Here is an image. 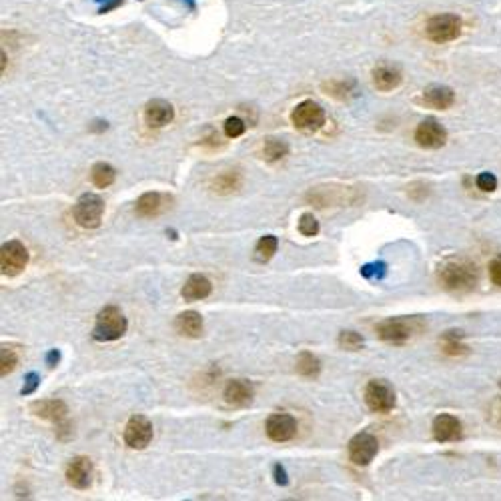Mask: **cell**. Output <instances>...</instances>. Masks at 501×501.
<instances>
[{
	"mask_svg": "<svg viewBox=\"0 0 501 501\" xmlns=\"http://www.w3.org/2000/svg\"><path fill=\"white\" fill-rule=\"evenodd\" d=\"M439 283L446 287L447 291L453 293H467L474 291L477 281H479V273L477 267L469 261H447L439 267Z\"/></svg>",
	"mask_w": 501,
	"mask_h": 501,
	"instance_id": "obj_1",
	"label": "cell"
},
{
	"mask_svg": "<svg viewBox=\"0 0 501 501\" xmlns=\"http://www.w3.org/2000/svg\"><path fill=\"white\" fill-rule=\"evenodd\" d=\"M423 329V323L417 317H391V319L381 321L375 327V333L379 339L401 345L405 341H409L413 335H417Z\"/></svg>",
	"mask_w": 501,
	"mask_h": 501,
	"instance_id": "obj_2",
	"label": "cell"
},
{
	"mask_svg": "<svg viewBox=\"0 0 501 501\" xmlns=\"http://www.w3.org/2000/svg\"><path fill=\"white\" fill-rule=\"evenodd\" d=\"M126 333V317L119 307H105L97 315V323L93 329V339L97 341H116Z\"/></svg>",
	"mask_w": 501,
	"mask_h": 501,
	"instance_id": "obj_3",
	"label": "cell"
},
{
	"mask_svg": "<svg viewBox=\"0 0 501 501\" xmlns=\"http://www.w3.org/2000/svg\"><path fill=\"white\" fill-rule=\"evenodd\" d=\"M72 215H74V221H76L79 227H83V229H97L100 221H102V215H105V201L98 195L86 193V195H83L76 201Z\"/></svg>",
	"mask_w": 501,
	"mask_h": 501,
	"instance_id": "obj_4",
	"label": "cell"
},
{
	"mask_svg": "<svg viewBox=\"0 0 501 501\" xmlns=\"http://www.w3.org/2000/svg\"><path fill=\"white\" fill-rule=\"evenodd\" d=\"M395 391L385 379H371L365 387V403L373 413H389L395 407Z\"/></svg>",
	"mask_w": 501,
	"mask_h": 501,
	"instance_id": "obj_5",
	"label": "cell"
},
{
	"mask_svg": "<svg viewBox=\"0 0 501 501\" xmlns=\"http://www.w3.org/2000/svg\"><path fill=\"white\" fill-rule=\"evenodd\" d=\"M425 32H427V39L437 44L455 41L461 34V18L455 14H437L429 18Z\"/></svg>",
	"mask_w": 501,
	"mask_h": 501,
	"instance_id": "obj_6",
	"label": "cell"
},
{
	"mask_svg": "<svg viewBox=\"0 0 501 501\" xmlns=\"http://www.w3.org/2000/svg\"><path fill=\"white\" fill-rule=\"evenodd\" d=\"M291 123L299 131H307V133H315L319 131L321 126L325 125V111L319 102L315 100H303L299 102L291 112Z\"/></svg>",
	"mask_w": 501,
	"mask_h": 501,
	"instance_id": "obj_7",
	"label": "cell"
},
{
	"mask_svg": "<svg viewBox=\"0 0 501 501\" xmlns=\"http://www.w3.org/2000/svg\"><path fill=\"white\" fill-rule=\"evenodd\" d=\"M28 265V249L20 241H8L0 249V269L2 275L16 277L25 271Z\"/></svg>",
	"mask_w": 501,
	"mask_h": 501,
	"instance_id": "obj_8",
	"label": "cell"
},
{
	"mask_svg": "<svg viewBox=\"0 0 501 501\" xmlns=\"http://www.w3.org/2000/svg\"><path fill=\"white\" fill-rule=\"evenodd\" d=\"M349 460L353 461V465L357 467H365L371 461L375 460V455L379 453V441L375 435L363 432L357 433L351 441H349Z\"/></svg>",
	"mask_w": 501,
	"mask_h": 501,
	"instance_id": "obj_9",
	"label": "cell"
},
{
	"mask_svg": "<svg viewBox=\"0 0 501 501\" xmlns=\"http://www.w3.org/2000/svg\"><path fill=\"white\" fill-rule=\"evenodd\" d=\"M153 441V423L145 415H133L125 427V443L131 449H145Z\"/></svg>",
	"mask_w": 501,
	"mask_h": 501,
	"instance_id": "obj_10",
	"label": "cell"
},
{
	"mask_svg": "<svg viewBox=\"0 0 501 501\" xmlns=\"http://www.w3.org/2000/svg\"><path fill=\"white\" fill-rule=\"evenodd\" d=\"M415 140L421 149H441L447 142V131L435 119L421 121L415 128Z\"/></svg>",
	"mask_w": 501,
	"mask_h": 501,
	"instance_id": "obj_11",
	"label": "cell"
},
{
	"mask_svg": "<svg viewBox=\"0 0 501 501\" xmlns=\"http://www.w3.org/2000/svg\"><path fill=\"white\" fill-rule=\"evenodd\" d=\"M265 432L269 435V439H273L277 443L291 441L293 437L297 435V419L289 413H275V415L267 419Z\"/></svg>",
	"mask_w": 501,
	"mask_h": 501,
	"instance_id": "obj_12",
	"label": "cell"
},
{
	"mask_svg": "<svg viewBox=\"0 0 501 501\" xmlns=\"http://www.w3.org/2000/svg\"><path fill=\"white\" fill-rule=\"evenodd\" d=\"M30 411H32L36 417L55 423L56 427L62 425V423H67V417H69V407H67L65 401H60V399H42V401H34V403L30 405Z\"/></svg>",
	"mask_w": 501,
	"mask_h": 501,
	"instance_id": "obj_13",
	"label": "cell"
},
{
	"mask_svg": "<svg viewBox=\"0 0 501 501\" xmlns=\"http://www.w3.org/2000/svg\"><path fill=\"white\" fill-rule=\"evenodd\" d=\"M433 437L439 443H449V441H457L463 435V425L455 415L441 413L433 419Z\"/></svg>",
	"mask_w": 501,
	"mask_h": 501,
	"instance_id": "obj_14",
	"label": "cell"
},
{
	"mask_svg": "<svg viewBox=\"0 0 501 501\" xmlns=\"http://www.w3.org/2000/svg\"><path fill=\"white\" fill-rule=\"evenodd\" d=\"M142 116H145L147 126H151V128H163V126H167L168 123L175 119V109H173V105L167 102V100L154 98V100H149V102H147Z\"/></svg>",
	"mask_w": 501,
	"mask_h": 501,
	"instance_id": "obj_15",
	"label": "cell"
},
{
	"mask_svg": "<svg viewBox=\"0 0 501 501\" xmlns=\"http://www.w3.org/2000/svg\"><path fill=\"white\" fill-rule=\"evenodd\" d=\"M67 481L74 489H88L93 483V463L88 457H74L67 465Z\"/></svg>",
	"mask_w": 501,
	"mask_h": 501,
	"instance_id": "obj_16",
	"label": "cell"
},
{
	"mask_svg": "<svg viewBox=\"0 0 501 501\" xmlns=\"http://www.w3.org/2000/svg\"><path fill=\"white\" fill-rule=\"evenodd\" d=\"M255 389L247 379H233L225 385L223 397L225 401L233 407H245L253 401Z\"/></svg>",
	"mask_w": 501,
	"mask_h": 501,
	"instance_id": "obj_17",
	"label": "cell"
},
{
	"mask_svg": "<svg viewBox=\"0 0 501 501\" xmlns=\"http://www.w3.org/2000/svg\"><path fill=\"white\" fill-rule=\"evenodd\" d=\"M173 199L168 195H163V193H145V195L139 196L137 205H135V211L139 217H156L161 213L171 207Z\"/></svg>",
	"mask_w": 501,
	"mask_h": 501,
	"instance_id": "obj_18",
	"label": "cell"
},
{
	"mask_svg": "<svg viewBox=\"0 0 501 501\" xmlns=\"http://www.w3.org/2000/svg\"><path fill=\"white\" fill-rule=\"evenodd\" d=\"M423 102H425L427 107H432V109H437V111H447V109L453 107V102H455V93H453L449 86L433 84L429 88H425Z\"/></svg>",
	"mask_w": 501,
	"mask_h": 501,
	"instance_id": "obj_19",
	"label": "cell"
},
{
	"mask_svg": "<svg viewBox=\"0 0 501 501\" xmlns=\"http://www.w3.org/2000/svg\"><path fill=\"white\" fill-rule=\"evenodd\" d=\"M401 81H403L401 70L397 69V67H393V65L383 62V65H379L373 70V84L379 91H383V93H389L393 88H397L401 84Z\"/></svg>",
	"mask_w": 501,
	"mask_h": 501,
	"instance_id": "obj_20",
	"label": "cell"
},
{
	"mask_svg": "<svg viewBox=\"0 0 501 501\" xmlns=\"http://www.w3.org/2000/svg\"><path fill=\"white\" fill-rule=\"evenodd\" d=\"M211 291H213V285L205 275H191L182 285L181 295L185 301H201V299H207Z\"/></svg>",
	"mask_w": 501,
	"mask_h": 501,
	"instance_id": "obj_21",
	"label": "cell"
},
{
	"mask_svg": "<svg viewBox=\"0 0 501 501\" xmlns=\"http://www.w3.org/2000/svg\"><path fill=\"white\" fill-rule=\"evenodd\" d=\"M175 329L177 333L189 339H196L203 333V317L196 311H185L175 321Z\"/></svg>",
	"mask_w": 501,
	"mask_h": 501,
	"instance_id": "obj_22",
	"label": "cell"
},
{
	"mask_svg": "<svg viewBox=\"0 0 501 501\" xmlns=\"http://www.w3.org/2000/svg\"><path fill=\"white\" fill-rule=\"evenodd\" d=\"M243 182V177L237 168H231V171H223L221 175L215 177L213 181V191L219 193V195H229V193H235Z\"/></svg>",
	"mask_w": 501,
	"mask_h": 501,
	"instance_id": "obj_23",
	"label": "cell"
},
{
	"mask_svg": "<svg viewBox=\"0 0 501 501\" xmlns=\"http://www.w3.org/2000/svg\"><path fill=\"white\" fill-rule=\"evenodd\" d=\"M261 153H263L265 161H269V163H277V161L285 159V156L289 154V145H287L285 140L269 137V139L263 140Z\"/></svg>",
	"mask_w": 501,
	"mask_h": 501,
	"instance_id": "obj_24",
	"label": "cell"
},
{
	"mask_svg": "<svg viewBox=\"0 0 501 501\" xmlns=\"http://www.w3.org/2000/svg\"><path fill=\"white\" fill-rule=\"evenodd\" d=\"M116 179V171L109 163H97L95 167L91 168V181L97 189H107L111 187Z\"/></svg>",
	"mask_w": 501,
	"mask_h": 501,
	"instance_id": "obj_25",
	"label": "cell"
},
{
	"mask_svg": "<svg viewBox=\"0 0 501 501\" xmlns=\"http://www.w3.org/2000/svg\"><path fill=\"white\" fill-rule=\"evenodd\" d=\"M279 247V239L275 235H265V237L259 239L257 247H255V259L259 263H267L273 259V255L277 253Z\"/></svg>",
	"mask_w": 501,
	"mask_h": 501,
	"instance_id": "obj_26",
	"label": "cell"
},
{
	"mask_svg": "<svg viewBox=\"0 0 501 501\" xmlns=\"http://www.w3.org/2000/svg\"><path fill=\"white\" fill-rule=\"evenodd\" d=\"M321 371V361L309 351H303L297 357V373L303 377H317Z\"/></svg>",
	"mask_w": 501,
	"mask_h": 501,
	"instance_id": "obj_27",
	"label": "cell"
},
{
	"mask_svg": "<svg viewBox=\"0 0 501 501\" xmlns=\"http://www.w3.org/2000/svg\"><path fill=\"white\" fill-rule=\"evenodd\" d=\"M323 88L327 91V95L341 98V100L355 95V83L353 81H331V83L323 84Z\"/></svg>",
	"mask_w": 501,
	"mask_h": 501,
	"instance_id": "obj_28",
	"label": "cell"
},
{
	"mask_svg": "<svg viewBox=\"0 0 501 501\" xmlns=\"http://www.w3.org/2000/svg\"><path fill=\"white\" fill-rule=\"evenodd\" d=\"M16 365H18V351L13 345H2V351H0V375L6 377L8 373H13Z\"/></svg>",
	"mask_w": 501,
	"mask_h": 501,
	"instance_id": "obj_29",
	"label": "cell"
},
{
	"mask_svg": "<svg viewBox=\"0 0 501 501\" xmlns=\"http://www.w3.org/2000/svg\"><path fill=\"white\" fill-rule=\"evenodd\" d=\"M443 351H446L447 355H453V357H457V355H463V353H467V347L461 343V333L460 331H447L446 337H443Z\"/></svg>",
	"mask_w": 501,
	"mask_h": 501,
	"instance_id": "obj_30",
	"label": "cell"
},
{
	"mask_svg": "<svg viewBox=\"0 0 501 501\" xmlns=\"http://www.w3.org/2000/svg\"><path fill=\"white\" fill-rule=\"evenodd\" d=\"M299 233L305 235V237H315L319 233V221L311 213L301 215V219H299Z\"/></svg>",
	"mask_w": 501,
	"mask_h": 501,
	"instance_id": "obj_31",
	"label": "cell"
},
{
	"mask_svg": "<svg viewBox=\"0 0 501 501\" xmlns=\"http://www.w3.org/2000/svg\"><path fill=\"white\" fill-rule=\"evenodd\" d=\"M245 131H247V125H245V121L241 116H229L225 121V135L229 139H237Z\"/></svg>",
	"mask_w": 501,
	"mask_h": 501,
	"instance_id": "obj_32",
	"label": "cell"
},
{
	"mask_svg": "<svg viewBox=\"0 0 501 501\" xmlns=\"http://www.w3.org/2000/svg\"><path fill=\"white\" fill-rule=\"evenodd\" d=\"M339 345L347 351H359L363 347V337L355 331H343L339 335Z\"/></svg>",
	"mask_w": 501,
	"mask_h": 501,
	"instance_id": "obj_33",
	"label": "cell"
},
{
	"mask_svg": "<svg viewBox=\"0 0 501 501\" xmlns=\"http://www.w3.org/2000/svg\"><path fill=\"white\" fill-rule=\"evenodd\" d=\"M475 182H477V189L483 191V193H493V191L497 189V179H495V175H491V173L477 175Z\"/></svg>",
	"mask_w": 501,
	"mask_h": 501,
	"instance_id": "obj_34",
	"label": "cell"
},
{
	"mask_svg": "<svg viewBox=\"0 0 501 501\" xmlns=\"http://www.w3.org/2000/svg\"><path fill=\"white\" fill-rule=\"evenodd\" d=\"M489 277L493 281V285L501 287V255L489 263Z\"/></svg>",
	"mask_w": 501,
	"mask_h": 501,
	"instance_id": "obj_35",
	"label": "cell"
},
{
	"mask_svg": "<svg viewBox=\"0 0 501 501\" xmlns=\"http://www.w3.org/2000/svg\"><path fill=\"white\" fill-rule=\"evenodd\" d=\"M39 385H41V377L36 375V373H28L27 381H25V387H22V395H30V393H34Z\"/></svg>",
	"mask_w": 501,
	"mask_h": 501,
	"instance_id": "obj_36",
	"label": "cell"
},
{
	"mask_svg": "<svg viewBox=\"0 0 501 501\" xmlns=\"http://www.w3.org/2000/svg\"><path fill=\"white\" fill-rule=\"evenodd\" d=\"M273 474H275V483H277V486H287V483H289L287 472H285V467H283L281 463H277V465L273 467Z\"/></svg>",
	"mask_w": 501,
	"mask_h": 501,
	"instance_id": "obj_37",
	"label": "cell"
},
{
	"mask_svg": "<svg viewBox=\"0 0 501 501\" xmlns=\"http://www.w3.org/2000/svg\"><path fill=\"white\" fill-rule=\"evenodd\" d=\"M58 359H60V353H58L56 349H53V351L46 355V361H48V365H51V367H55L56 363H58Z\"/></svg>",
	"mask_w": 501,
	"mask_h": 501,
	"instance_id": "obj_38",
	"label": "cell"
},
{
	"mask_svg": "<svg viewBox=\"0 0 501 501\" xmlns=\"http://www.w3.org/2000/svg\"><path fill=\"white\" fill-rule=\"evenodd\" d=\"M123 4V0H112V2H109V4H105L102 8H100V13H109V11H112V8H116V6H121Z\"/></svg>",
	"mask_w": 501,
	"mask_h": 501,
	"instance_id": "obj_39",
	"label": "cell"
}]
</instances>
